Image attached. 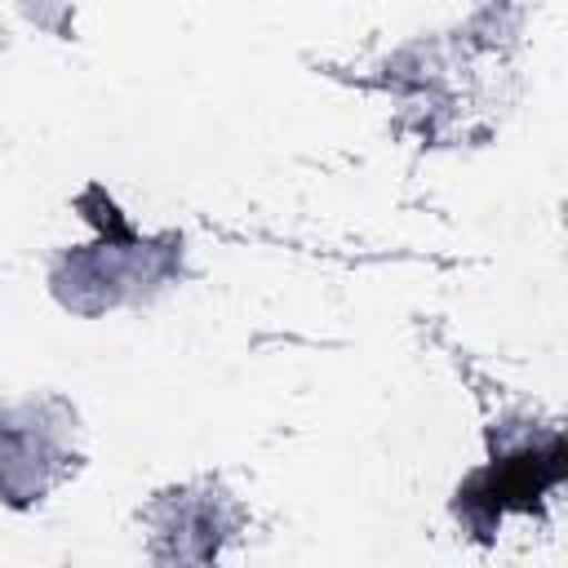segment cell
<instances>
[{"label": "cell", "mask_w": 568, "mask_h": 568, "mask_svg": "<svg viewBox=\"0 0 568 568\" xmlns=\"http://www.w3.org/2000/svg\"><path fill=\"white\" fill-rule=\"evenodd\" d=\"M182 275V240L178 235H138L124 222L98 235L93 244H75L49 271L53 297L75 315H102L120 306L151 302Z\"/></svg>", "instance_id": "obj_1"}, {"label": "cell", "mask_w": 568, "mask_h": 568, "mask_svg": "<svg viewBox=\"0 0 568 568\" xmlns=\"http://www.w3.org/2000/svg\"><path fill=\"white\" fill-rule=\"evenodd\" d=\"M80 417L62 395L0 399V501L13 510L40 506L75 475Z\"/></svg>", "instance_id": "obj_2"}, {"label": "cell", "mask_w": 568, "mask_h": 568, "mask_svg": "<svg viewBox=\"0 0 568 568\" xmlns=\"http://www.w3.org/2000/svg\"><path fill=\"white\" fill-rule=\"evenodd\" d=\"M146 528H151L155 559L209 564L240 532V506L222 484L195 479V484H178L160 493L146 506Z\"/></svg>", "instance_id": "obj_3"}, {"label": "cell", "mask_w": 568, "mask_h": 568, "mask_svg": "<svg viewBox=\"0 0 568 568\" xmlns=\"http://www.w3.org/2000/svg\"><path fill=\"white\" fill-rule=\"evenodd\" d=\"M22 9H27V18L36 22V27H62V13L75 4V0H18Z\"/></svg>", "instance_id": "obj_4"}]
</instances>
